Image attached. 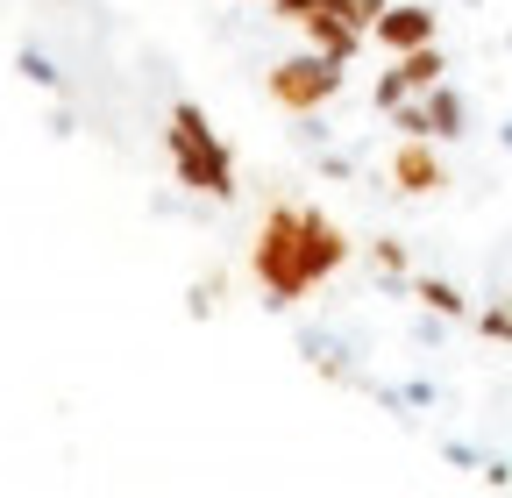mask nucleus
<instances>
[{"mask_svg": "<svg viewBox=\"0 0 512 498\" xmlns=\"http://www.w3.org/2000/svg\"><path fill=\"white\" fill-rule=\"evenodd\" d=\"M477 477H484V484H512V456H484Z\"/></svg>", "mask_w": 512, "mask_h": 498, "instance_id": "nucleus-19", "label": "nucleus"}, {"mask_svg": "<svg viewBox=\"0 0 512 498\" xmlns=\"http://www.w3.org/2000/svg\"><path fill=\"white\" fill-rule=\"evenodd\" d=\"M413 299H420V306H434V314H448V321H456L463 306H470V299H463L456 285H448V278H413Z\"/></svg>", "mask_w": 512, "mask_h": 498, "instance_id": "nucleus-11", "label": "nucleus"}, {"mask_svg": "<svg viewBox=\"0 0 512 498\" xmlns=\"http://www.w3.org/2000/svg\"><path fill=\"white\" fill-rule=\"evenodd\" d=\"M313 8H320V0H278V15H299V22H306Z\"/></svg>", "mask_w": 512, "mask_h": 498, "instance_id": "nucleus-22", "label": "nucleus"}, {"mask_svg": "<svg viewBox=\"0 0 512 498\" xmlns=\"http://www.w3.org/2000/svg\"><path fill=\"white\" fill-rule=\"evenodd\" d=\"M463 8H484V0H463Z\"/></svg>", "mask_w": 512, "mask_h": 498, "instance_id": "nucleus-24", "label": "nucleus"}, {"mask_svg": "<svg viewBox=\"0 0 512 498\" xmlns=\"http://www.w3.org/2000/svg\"><path fill=\"white\" fill-rule=\"evenodd\" d=\"M320 171H328V178H349L356 157H349V150H320Z\"/></svg>", "mask_w": 512, "mask_h": 498, "instance_id": "nucleus-17", "label": "nucleus"}, {"mask_svg": "<svg viewBox=\"0 0 512 498\" xmlns=\"http://www.w3.org/2000/svg\"><path fill=\"white\" fill-rule=\"evenodd\" d=\"M427 121H434V136H463V93L456 86H427Z\"/></svg>", "mask_w": 512, "mask_h": 498, "instance_id": "nucleus-10", "label": "nucleus"}, {"mask_svg": "<svg viewBox=\"0 0 512 498\" xmlns=\"http://www.w3.org/2000/svg\"><path fill=\"white\" fill-rule=\"evenodd\" d=\"M15 72H22L29 86H50V93L64 86V72H57V57H50V50H36V43H29V50H15Z\"/></svg>", "mask_w": 512, "mask_h": 498, "instance_id": "nucleus-12", "label": "nucleus"}, {"mask_svg": "<svg viewBox=\"0 0 512 498\" xmlns=\"http://www.w3.org/2000/svg\"><path fill=\"white\" fill-rule=\"evenodd\" d=\"M342 257H349L342 228H335V221H320V214H306V278L320 285L328 271H342Z\"/></svg>", "mask_w": 512, "mask_h": 498, "instance_id": "nucleus-7", "label": "nucleus"}, {"mask_svg": "<svg viewBox=\"0 0 512 498\" xmlns=\"http://www.w3.org/2000/svg\"><path fill=\"white\" fill-rule=\"evenodd\" d=\"M256 278L271 285L264 306H285V299H299L313 285L306 278V207H278L264 221V235H256Z\"/></svg>", "mask_w": 512, "mask_h": 498, "instance_id": "nucleus-2", "label": "nucleus"}, {"mask_svg": "<svg viewBox=\"0 0 512 498\" xmlns=\"http://www.w3.org/2000/svg\"><path fill=\"white\" fill-rule=\"evenodd\" d=\"M377 264L384 271H406V242H377Z\"/></svg>", "mask_w": 512, "mask_h": 498, "instance_id": "nucleus-20", "label": "nucleus"}, {"mask_svg": "<svg viewBox=\"0 0 512 498\" xmlns=\"http://www.w3.org/2000/svg\"><path fill=\"white\" fill-rule=\"evenodd\" d=\"M392 121H399L406 136H434V121H427V93H420V100H406V107H399Z\"/></svg>", "mask_w": 512, "mask_h": 498, "instance_id": "nucleus-13", "label": "nucleus"}, {"mask_svg": "<svg viewBox=\"0 0 512 498\" xmlns=\"http://www.w3.org/2000/svg\"><path fill=\"white\" fill-rule=\"evenodd\" d=\"M384 8H392V0H356V22H363V29H377V15H384Z\"/></svg>", "mask_w": 512, "mask_h": 498, "instance_id": "nucleus-21", "label": "nucleus"}, {"mask_svg": "<svg viewBox=\"0 0 512 498\" xmlns=\"http://www.w3.org/2000/svg\"><path fill=\"white\" fill-rule=\"evenodd\" d=\"M299 356L313 363V370H328V378H363V370H356V342L349 335H335V328H299Z\"/></svg>", "mask_w": 512, "mask_h": 498, "instance_id": "nucleus-6", "label": "nucleus"}, {"mask_svg": "<svg viewBox=\"0 0 512 498\" xmlns=\"http://www.w3.org/2000/svg\"><path fill=\"white\" fill-rule=\"evenodd\" d=\"M427 86H441V43H420V50H406L399 65L377 79V100H370V107H377V114H399V107H406L413 93H427Z\"/></svg>", "mask_w": 512, "mask_h": 498, "instance_id": "nucleus-4", "label": "nucleus"}, {"mask_svg": "<svg viewBox=\"0 0 512 498\" xmlns=\"http://www.w3.org/2000/svg\"><path fill=\"white\" fill-rule=\"evenodd\" d=\"M50 136H57V143H72V136H79V114H72V107H57V114H50Z\"/></svg>", "mask_w": 512, "mask_h": 498, "instance_id": "nucleus-18", "label": "nucleus"}, {"mask_svg": "<svg viewBox=\"0 0 512 498\" xmlns=\"http://www.w3.org/2000/svg\"><path fill=\"white\" fill-rule=\"evenodd\" d=\"M498 143H505V150H512V121H498Z\"/></svg>", "mask_w": 512, "mask_h": 498, "instance_id": "nucleus-23", "label": "nucleus"}, {"mask_svg": "<svg viewBox=\"0 0 512 498\" xmlns=\"http://www.w3.org/2000/svg\"><path fill=\"white\" fill-rule=\"evenodd\" d=\"M214 292H221V285H192V299H185V314H192V321H207V314H214Z\"/></svg>", "mask_w": 512, "mask_h": 498, "instance_id": "nucleus-16", "label": "nucleus"}, {"mask_svg": "<svg viewBox=\"0 0 512 498\" xmlns=\"http://www.w3.org/2000/svg\"><path fill=\"white\" fill-rule=\"evenodd\" d=\"M392 57H406V50H420V43H434V8L427 0H392V8L377 15V29H370Z\"/></svg>", "mask_w": 512, "mask_h": 498, "instance_id": "nucleus-5", "label": "nucleus"}, {"mask_svg": "<svg viewBox=\"0 0 512 498\" xmlns=\"http://www.w3.org/2000/svg\"><path fill=\"white\" fill-rule=\"evenodd\" d=\"M392 178L406 185V193H434V185H441V164L427 157V136H406V150H399Z\"/></svg>", "mask_w": 512, "mask_h": 498, "instance_id": "nucleus-9", "label": "nucleus"}, {"mask_svg": "<svg viewBox=\"0 0 512 498\" xmlns=\"http://www.w3.org/2000/svg\"><path fill=\"white\" fill-rule=\"evenodd\" d=\"M171 164H178V185H192V193L235 200V164H228L221 136L207 129V114L192 107V100L171 107Z\"/></svg>", "mask_w": 512, "mask_h": 498, "instance_id": "nucleus-1", "label": "nucleus"}, {"mask_svg": "<svg viewBox=\"0 0 512 498\" xmlns=\"http://www.w3.org/2000/svg\"><path fill=\"white\" fill-rule=\"evenodd\" d=\"M342 93V57H328V50H299V57H285V65L271 72V100L278 107H292V114H313L320 100H335Z\"/></svg>", "mask_w": 512, "mask_h": 498, "instance_id": "nucleus-3", "label": "nucleus"}, {"mask_svg": "<svg viewBox=\"0 0 512 498\" xmlns=\"http://www.w3.org/2000/svg\"><path fill=\"white\" fill-rule=\"evenodd\" d=\"M441 321H448V314H434V306H427V314L413 321V342H420V349H441Z\"/></svg>", "mask_w": 512, "mask_h": 498, "instance_id": "nucleus-14", "label": "nucleus"}, {"mask_svg": "<svg viewBox=\"0 0 512 498\" xmlns=\"http://www.w3.org/2000/svg\"><path fill=\"white\" fill-rule=\"evenodd\" d=\"M441 456H448V463H463V470H484V456H491V449H470V442H441Z\"/></svg>", "mask_w": 512, "mask_h": 498, "instance_id": "nucleus-15", "label": "nucleus"}, {"mask_svg": "<svg viewBox=\"0 0 512 498\" xmlns=\"http://www.w3.org/2000/svg\"><path fill=\"white\" fill-rule=\"evenodd\" d=\"M356 36H363V29H356L349 15H335V8H313V15H306V43L328 50V57H342V65L356 57Z\"/></svg>", "mask_w": 512, "mask_h": 498, "instance_id": "nucleus-8", "label": "nucleus"}]
</instances>
